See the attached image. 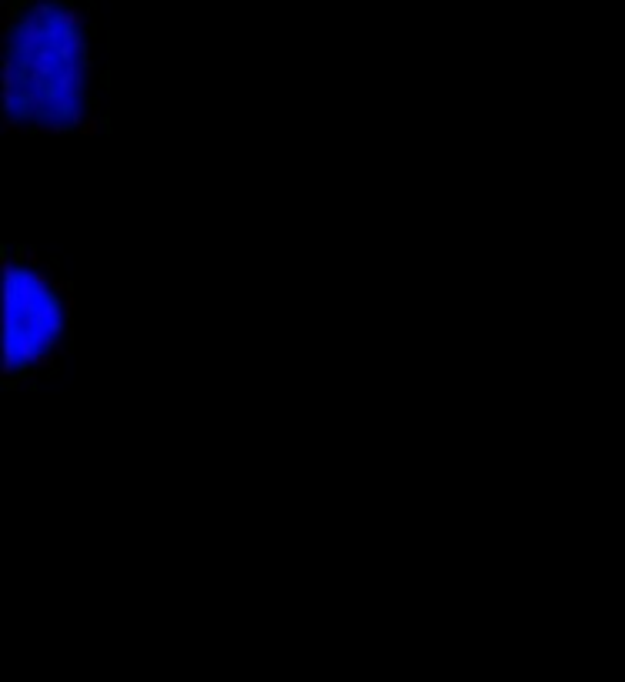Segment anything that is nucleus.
<instances>
[{
    "label": "nucleus",
    "instance_id": "nucleus-1",
    "mask_svg": "<svg viewBox=\"0 0 625 682\" xmlns=\"http://www.w3.org/2000/svg\"><path fill=\"white\" fill-rule=\"evenodd\" d=\"M0 97L14 121L71 128L84 111V37L64 7L41 4L11 31Z\"/></svg>",
    "mask_w": 625,
    "mask_h": 682
},
{
    "label": "nucleus",
    "instance_id": "nucleus-2",
    "mask_svg": "<svg viewBox=\"0 0 625 682\" xmlns=\"http://www.w3.org/2000/svg\"><path fill=\"white\" fill-rule=\"evenodd\" d=\"M61 305L34 271L7 268L0 288V355L4 368H24L54 345Z\"/></svg>",
    "mask_w": 625,
    "mask_h": 682
}]
</instances>
